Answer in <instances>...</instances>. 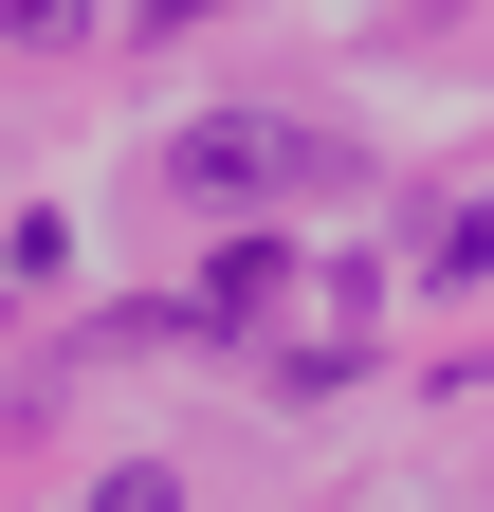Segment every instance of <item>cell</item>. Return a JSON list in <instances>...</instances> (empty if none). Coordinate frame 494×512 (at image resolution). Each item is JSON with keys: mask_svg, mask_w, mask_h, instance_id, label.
<instances>
[{"mask_svg": "<svg viewBox=\"0 0 494 512\" xmlns=\"http://www.w3.org/2000/svg\"><path fill=\"white\" fill-rule=\"evenodd\" d=\"M165 183H183V202H312V183H348V147L293 128V110H202L165 147Z\"/></svg>", "mask_w": 494, "mask_h": 512, "instance_id": "obj_1", "label": "cell"}, {"mask_svg": "<svg viewBox=\"0 0 494 512\" xmlns=\"http://www.w3.org/2000/svg\"><path fill=\"white\" fill-rule=\"evenodd\" d=\"M275 293H293V256H275V238H220V256H202V293H183V330H257Z\"/></svg>", "mask_w": 494, "mask_h": 512, "instance_id": "obj_2", "label": "cell"}, {"mask_svg": "<svg viewBox=\"0 0 494 512\" xmlns=\"http://www.w3.org/2000/svg\"><path fill=\"white\" fill-rule=\"evenodd\" d=\"M421 275L476 293V275H494V202H440V220H421Z\"/></svg>", "mask_w": 494, "mask_h": 512, "instance_id": "obj_3", "label": "cell"}, {"mask_svg": "<svg viewBox=\"0 0 494 512\" xmlns=\"http://www.w3.org/2000/svg\"><path fill=\"white\" fill-rule=\"evenodd\" d=\"M92 512H183V476H165V458H110V476H92Z\"/></svg>", "mask_w": 494, "mask_h": 512, "instance_id": "obj_4", "label": "cell"}, {"mask_svg": "<svg viewBox=\"0 0 494 512\" xmlns=\"http://www.w3.org/2000/svg\"><path fill=\"white\" fill-rule=\"evenodd\" d=\"M74 19H92V0H0V55H55Z\"/></svg>", "mask_w": 494, "mask_h": 512, "instance_id": "obj_5", "label": "cell"}, {"mask_svg": "<svg viewBox=\"0 0 494 512\" xmlns=\"http://www.w3.org/2000/svg\"><path fill=\"white\" fill-rule=\"evenodd\" d=\"M183 19H238V0H147V37H183Z\"/></svg>", "mask_w": 494, "mask_h": 512, "instance_id": "obj_6", "label": "cell"}]
</instances>
